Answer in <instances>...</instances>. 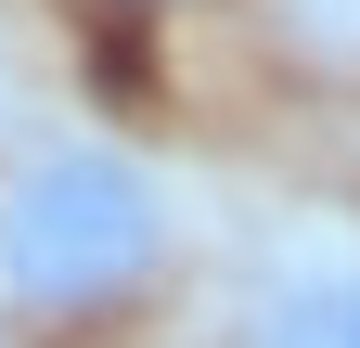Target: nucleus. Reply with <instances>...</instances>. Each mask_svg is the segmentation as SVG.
Wrapping results in <instances>:
<instances>
[{
	"label": "nucleus",
	"instance_id": "f257e3e1",
	"mask_svg": "<svg viewBox=\"0 0 360 348\" xmlns=\"http://www.w3.org/2000/svg\"><path fill=\"white\" fill-rule=\"evenodd\" d=\"M167 271V181L116 142H39L0 181V297L39 323L129 310Z\"/></svg>",
	"mask_w": 360,
	"mask_h": 348
},
{
	"label": "nucleus",
	"instance_id": "f03ea898",
	"mask_svg": "<svg viewBox=\"0 0 360 348\" xmlns=\"http://www.w3.org/2000/svg\"><path fill=\"white\" fill-rule=\"evenodd\" d=\"M245 348H360V245H296L257 284Z\"/></svg>",
	"mask_w": 360,
	"mask_h": 348
}]
</instances>
